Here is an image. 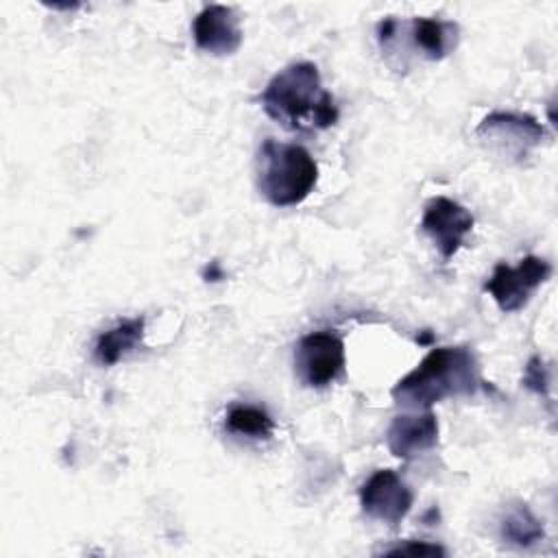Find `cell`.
Instances as JSON below:
<instances>
[{
	"mask_svg": "<svg viewBox=\"0 0 558 558\" xmlns=\"http://www.w3.org/2000/svg\"><path fill=\"white\" fill-rule=\"evenodd\" d=\"M499 534L508 545L527 549L545 538V527L527 504L517 501L506 508L499 521Z\"/></svg>",
	"mask_w": 558,
	"mask_h": 558,
	"instance_id": "4fadbf2b",
	"label": "cell"
},
{
	"mask_svg": "<svg viewBox=\"0 0 558 558\" xmlns=\"http://www.w3.org/2000/svg\"><path fill=\"white\" fill-rule=\"evenodd\" d=\"M414 501L408 484L392 471H375L360 488V506L366 517L397 527L410 512Z\"/></svg>",
	"mask_w": 558,
	"mask_h": 558,
	"instance_id": "ba28073f",
	"label": "cell"
},
{
	"mask_svg": "<svg viewBox=\"0 0 558 558\" xmlns=\"http://www.w3.org/2000/svg\"><path fill=\"white\" fill-rule=\"evenodd\" d=\"M438 442V421L432 410L397 414L386 429V445L392 456L412 460Z\"/></svg>",
	"mask_w": 558,
	"mask_h": 558,
	"instance_id": "8fae6325",
	"label": "cell"
},
{
	"mask_svg": "<svg viewBox=\"0 0 558 558\" xmlns=\"http://www.w3.org/2000/svg\"><path fill=\"white\" fill-rule=\"evenodd\" d=\"M259 102L266 116L288 131H323L338 122L336 100L323 87L320 72L312 61H296L279 70L259 94Z\"/></svg>",
	"mask_w": 558,
	"mask_h": 558,
	"instance_id": "6da1fadb",
	"label": "cell"
},
{
	"mask_svg": "<svg viewBox=\"0 0 558 558\" xmlns=\"http://www.w3.org/2000/svg\"><path fill=\"white\" fill-rule=\"evenodd\" d=\"M318 166L301 144L266 140L257 157V187L275 207L303 203L316 187Z\"/></svg>",
	"mask_w": 558,
	"mask_h": 558,
	"instance_id": "277c9868",
	"label": "cell"
},
{
	"mask_svg": "<svg viewBox=\"0 0 558 558\" xmlns=\"http://www.w3.org/2000/svg\"><path fill=\"white\" fill-rule=\"evenodd\" d=\"M192 35L196 48L214 57L233 54L242 46L240 17L225 4L203 7L192 22Z\"/></svg>",
	"mask_w": 558,
	"mask_h": 558,
	"instance_id": "30bf717a",
	"label": "cell"
},
{
	"mask_svg": "<svg viewBox=\"0 0 558 558\" xmlns=\"http://www.w3.org/2000/svg\"><path fill=\"white\" fill-rule=\"evenodd\" d=\"M377 41L386 61L397 70H408L412 59L440 61L456 50L460 26L436 17H384L377 24Z\"/></svg>",
	"mask_w": 558,
	"mask_h": 558,
	"instance_id": "3957f363",
	"label": "cell"
},
{
	"mask_svg": "<svg viewBox=\"0 0 558 558\" xmlns=\"http://www.w3.org/2000/svg\"><path fill=\"white\" fill-rule=\"evenodd\" d=\"M551 277V264L543 257L527 255L517 266L499 262L486 279L484 290L493 296L497 307L506 314L519 312L532 294Z\"/></svg>",
	"mask_w": 558,
	"mask_h": 558,
	"instance_id": "8992f818",
	"label": "cell"
},
{
	"mask_svg": "<svg viewBox=\"0 0 558 558\" xmlns=\"http://www.w3.org/2000/svg\"><path fill=\"white\" fill-rule=\"evenodd\" d=\"M144 316L126 318L113 325L111 329L102 331L94 342V360L100 366L118 364L126 353H131L144 340Z\"/></svg>",
	"mask_w": 558,
	"mask_h": 558,
	"instance_id": "7c38bea8",
	"label": "cell"
},
{
	"mask_svg": "<svg viewBox=\"0 0 558 558\" xmlns=\"http://www.w3.org/2000/svg\"><path fill=\"white\" fill-rule=\"evenodd\" d=\"M521 384L538 395V397H549V388H551V368L543 362L541 355H532L525 364V371H523V377H521Z\"/></svg>",
	"mask_w": 558,
	"mask_h": 558,
	"instance_id": "9a60e30c",
	"label": "cell"
},
{
	"mask_svg": "<svg viewBox=\"0 0 558 558\" xmlns=\"http://www.w3.org/2000/svg\"><path fill=\"white\" fill-rule=\"evenodd\" d=\"M381 554L386 556H445V547L436 545V543H427V541H405L397 547H388Z\"/></svg>",
	"mask_w": 558,
	"mask_h": 558,
	"instance_id": "2e32d148",
	"label": "cell"
},
{
	"mask_svg": "<svg viewBox=\"0 0 558 558\" xmlns=\"http://www.w3.org/2000/svg\"><path fill=\"white\" fill-rule=\"evenodd\" d=\"M482 384L480 362L469 347H438L403 375L390 395L403 408L429 410L449 397H471Z\"/></svg>",
	"mask_w": 558,
	"mask_h": 558,
	"instance_id": "7a4b0ae2",
	"label": "cell"
},
{
	"mask_svg": "<svg viewBox=\"0 0 558 558\" xmlns=\"http://www.w3.org/2000/svg\"><path fill=\"white\" fill-rule=\"evenodd\" d=\"M225 427H227V432L242 436V438L268 440L275 432V421L259 405L233 403L225 414Z\"/></svg>",
	"mask_w": 558,
	"mask_h": 558,
	"instance_id": "5bb4252c",
	"label": "cell"
},
{
	"mask_svg": "<svg viewBox=\"0 0 558 558\" xmlns=\"http://www.w3.org/2000/svg\"><path fill=\"white\" fill-rule=\"evenodd\" d=\"M421 229L434 242L440 257L451 259L471 233L473 216L460 203L447 196H434L423 209Z\"/></svg>",
	"mask_w": 558,
	"mask_h": 558,
	"instance_id": "9c48e42d",
	"label": "cell"
},
{
	"mask_svg": "<svg viewBox=\"0 0 558 558\" xmlns=\"http://www.w3.org/2000/svg\"><path fill=\"white\" fill-rule=\"evenodd\" d=\"M344 342L338 333L312 331L294 344V373L307 388H325L344 373Z\"/></svg>",
	"mask_w": 558,
	"mask_h": 558,
	"instance_id": "52a82bcc",
	"label": "cell"
},
{
	"mask_svg": "<svg viewBox=\"0 0 558 558\" xmlns=\"http://www.w3.org/2000/svg\"><path fill=\"white\" fill-rule=\"evenodd\" d=\"M475 135L497 157L519 163L543 142L545 126L527 113L490 111L477 124Z\"/></svg>",
	"mask_w": 558,
	"mask_h": 558,
	"instance_id": "5b68a950",
	"label": "cell"
}]
</instances>
